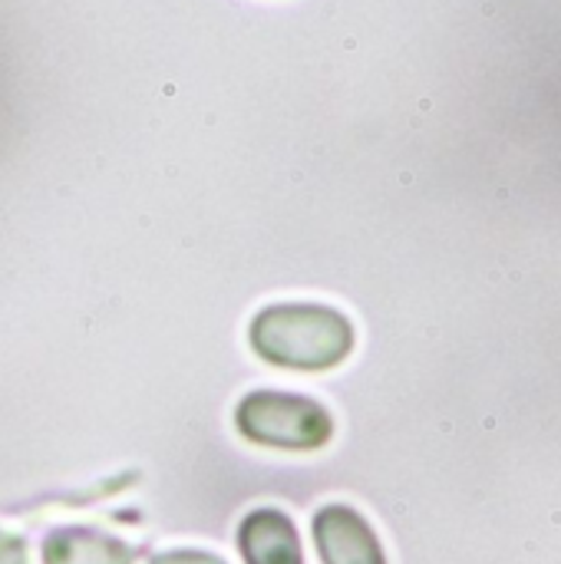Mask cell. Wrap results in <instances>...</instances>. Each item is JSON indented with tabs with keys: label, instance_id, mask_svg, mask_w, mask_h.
Listing matches in <instances>:
<instances>
[{
	"label": "cell",
	"instance_id": "1",
	"mask_svg": "<svg viewBox=\"0 0 561 564\" xmlns=\"http://www.w3.org/2000/svg\"><path fill=\"white\" fill-rule=\"evenodd\" d=\"M251 350L281 370L324 373L341 367L357 344L354 324L327 304H271L248 327Z\"/></svg>",
	"mask_w": 561,
	"mask_h": 564
},
{
	"label": "cell",
	"instance_id": "2",
	"mask_svg": "<svg viewBox=\"0 0 561 564\" xmlns=\"http://www.w3.org/2000/svg\"><path fill=\"white\" fill-rule=\"evenodd\" d=\"M241 440L284 453H311L331 443L334 416L311 397L284 390H255L235 406Z\"/></svg>",
	"mask_w": 561,
	"mask_h": 564
},
{
	"label": "cell",
	"instance_id": "3",
	"mask_svg": "<svg viewBox=\"0 0 561 564\" xmlns=\"http://www.w3.org/2000/svg\"><path fill=\"white\" fill-rule=\"evenodd\" d=\"M311 532L324 564H387L374 525L350 506H324L314 516Z\"/></svg>",
	"mask_w": 561,
	"mask_h": 564
},
{
	"label": "cell",
	"instance_id": "4",
	"mask_svg": "<svg viewBox=\"0 0 561 564\" xmlns=\"http://www.w3.org/2000/svg\"><path fill=\"white\" fill-rule=\"evenodd\" d=\"M238 552L245 564H304L294 522L281 509H255L238 525Z\"/></svg>",
	"mask_w": 561,
	"mask_h": 564
},
{
	"label": "cell",
	"instance_id": "5",
	"mask_svg": "<svg viewBox=\"0 0 561 564\" xmlns=\"http://www.w3.org/2000/svg\"><path fill=\"white\" fill-rule=\"evenodd\" d=\"M136 549L99 529L66 525L43 539V564H132Z\"/></svg>",
	"mask_w": 561,
	"mask_h": 564
},
{
	"label": "cell",
	"instance_id": "6",
	"mask_svg": "<svg viewBox=\"0 0 561 564\" xmlns=\"http://www.w3.org/2000/svg\"><path fill=\"white\" fill-rule=\"evenodd\" d=\"M152 564H228L218 555H208V552H198V549H175V552H165V555H155Z\"/></svg>",
	"mask_w": 561,
	"mask_h": 564
},
{
	"label": "cell",
	"instance_id": "7",
	"mask_svg": "<svg viewBox=\"0 0 561 564\" xmlns=\"http://www.w3.org/2000/svg\"><path fill=\"white\" fill-rule=\"evenodd\" d=\"M0 564H30L26 542L13 532H3V529H0Z\"/></svg>",
	"mask_w": 561,
	"mask_h": 564
}]
</instances>
